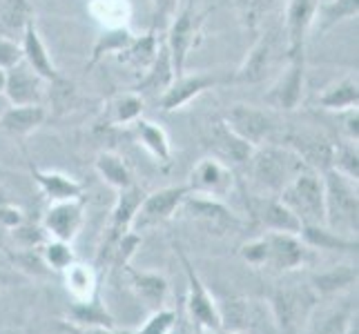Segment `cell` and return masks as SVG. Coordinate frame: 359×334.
I'll use <instances>...</instances> for the list:
<instances>
[{"label": "cell", "mask_w": 359, "mask_h": 334, "mask_svg": "<svg viewBox=\"0 0 359 334\" xmlns=\"http://www.w3.org/2000/svg\"><path fill=\"white\" fill-rule=\"evenodd\" d=\"M196 332L194 334H210V332H203V330H199V328H194ZM170 334H175V330H172ZM177 334H192V332H177Z\"/></svg>", "instance_id": "obj_53"}, {"label": "cell", "mask_w": 359, "mask_h": 334, "mask_svg": "<svg viewBox=\"0 0 359 334\" xmlns=\"http://www.w3.org/2000/svg\"><path fill=\"white\" fill-rule=\"evenodd\" d=\"M47 120V109L43 105H11L0 116V130L11 136H29Z\"/></svg>", "instance_id": "obj_27"}, {"label": "cell", "mask_w": 359, "mask_h": 334, "mask_svg": "<svg viewBox=\"0 0 359 334\" xmlns=\"http://www.w3.org/2000/svg\"><path fill=\"white\" fill-rule=\"evenodd\" d=\"M130 127H132L134 139L156 158V163H163V165L170 163L172 145H170V139H168V134H165L163 127L156 125V123H152V120H145L143 116L136 118Z\"/></svg>", "instance_id": "obj_28"}, {"label": "cell", "mask_w": 359, "mask_h": 334, "mask_svg": "<svg viewBox=\"0 0 359 334\" xmlns=\"http://www.w3.org/2000/svg\"><path fill=\"white\" fill-rule=\"evenodd\" d=\"M317 5H319V0H288V5H286V22H283V29H286V52H288V58L304 56L308 32L313 29Z\"/></svg>", "instance_id": "obj_14"}, {"label": "cell", "mask_w": 359, "mask_h": 334, "mask_svg": "<svg viewBox=\"0 0 359 334\" xmlns=\"http://www.w3.org/2000/svg\"><path fill=\"white\" fill-rule=\"evenodd\" d=\"M185 185H188L192 194L212 196V199L224 201L234 190V172L226 163H221L219 158L205 156L194 165Z\"/></svg>", "instance_id": "obj_11"}, {"label": "cell", "mask_w": 359, "mask_h": 334, "mask_svg": "<svg viewBox=\"0 0 359 334\" xmlns=\"http://www.w3.org/2000/svg\"><path fill=\"white\" fill-rule=\"evenodd\" d=\"M60 330L65 334H118L116 328H90V326L69 323V321H60Z\"/></svg>", "instance_id": "obj_49"}, {"label": "cell", "mask_w": 359, "mask_h": 334, "mask_svg": "<svg viewBox=\"0 0 359 334\" xmlns=\"http://www.w3.org/2000/svg\"><path fill=\"white\" fill-rule=\"evenodd\" d=\"M177 312L170 310V307H158L152 310V314L143 321V326L139 330H132L126 334H170L172 330H177Z\"/></svg>", "instance_id": "obj_43"}, {"label": "cell", "mask_w": 359, "mask_h": 334, "mask_svg": "<svg viewBox=\"0 0 359 334\" xmlns=\"http://www.w3.org/2000/svg\"><path fill=\"white\" fill-rule=\"evenodd\" d=\"M324 179V214L326 228L341 234L346 239L357 241V216H359V194L357 181L328 169Z\"/></svg>", "instance_id": "obj_2"}, {"label": "cell", "mask_w": 359, "mask_h": 334, "mask_svg": "<svg viewBox=\"0 0 359 334\" xmlns=\"http://www.w3.org/2000/svg\"><path fill=\"white\" fill-rule=\"evenodd\" d=\"M299 239L306 247H315V250H326V252H346V250H357L355 239H346L341 234L328 230L326 225H302Z\"/></svg>", "instance_id": "obj_36"}, {"label": "cell", "mask_w": 359, "mask_h": 334, "mask_svg": "<svg viewBox=\"0 0 359 334\" xmlns=\"http://www.w3.org/2000/svg\"><path fill=\"white\" fill-rule=\"evenodd\" d=\"M181 209L196 225H201L208 234H217V237H224V234L234 232L241 225L239 216L224 201L212 199V196H201L190 192L181 203Z\"/></svg>", "instance_id": "obj_8"}, {"label": "cell", "mask_w": 359, "mask_h": 334, "mask_svg": "<svg viewBox=\"0 0 359 334\" xmlns=\"http://www.w3.org/2000/svg\"><path fill=\"white\" fill-rule=\"evenodd\" d=\"M69 323L90 326V328H116L114 319L105 310V305L98 299V294L90 301H74L67 314Z\"/></svg>", "instance_id": "obj_37"}, {"label": "cell", "mask_w": 359, "mask_h": 334, "mask_svg": "<svg viewBox=\"0 0 359 334\" xmlns=\"http://www.w3.org/2000/svg\"><path fill=\"white\" fill-rule=\"evenodd\" d=\"M357 283V267L353 265H332L324 272H317L311 279L313 290L321 296H335L344 290H351Z\"/></svg>", "instance_id": "obj_33"}, {"label": "cell", "mask_w": 359, "mask_h": 334, "mask_svg": "<svg viewBox=\"0 0 359 334\" xmlns=\"http://www.w3.org/2000/svg\"><path fill=\"white\" fill-rule=\"evenodd\" d=\"M134 39V34L128 32V29H123V27H114V29H107L103 32L101 36H98V41L94 45V52H92V60H90V65L98 63L103 56H109V54H118L123 52Z\"/></svg>", "instance_id": "obj_40"}, {"label": "cell", "mask_w": 359, "mask_h": 334, "mask_svg": "<svg viewBox=\"0 0 359 334\" xmlns=\"http://www.w3.org/2000/svg\"><path fill=\"white\" fill-rule=\"evenodd\" d=\"M221 120H224L234 134L241 136L243 141H248L255 147L266 145V143H277V120L272 118L266 109L237 103L226 111V116Z\"/></svg>", "instance_id": "obj_6"}, {"label": "cell", "mask_w": 359, "mask_h": 334, "mask_svg": "<svg viewBox=\"0 0 359 334\" xmlns=\"http://www.w3.org/2000/svg\"><path fill=\"white\" fill-rule=\"evenodd\" d=\"M248 207H250V214L266 228V232L299 234L302 230L299 218L279 201V196H257Z\"/></svg>", "instance_id": "obj_20"}, {"label": "cell", "mask_w": 359, "mask_h": 334, "mask_svg": "<svg viewBox=\"0 0 359 334\" xmlns=\"http://www.w3.org/2000/svg\"><path fill=\"white\" fill-rule=\"evenodd\" d=\"M339 174L348 176L353 181L359 179V154H357V143L346 141V143H335L332 150V167Z\"/></svg>", "instance_id": "obj_42"}, {"label": "cell", "mask_w": 359, "mask_h": 334, "mask_svg": "<svg viewBox=\"0 0 359 334\" xmlns=\"http://www.w3.org/2000/svg\"><path fill=\"white\" fill-rule=\"evenodd\" d=\"M175 76L177 74H175V67H172L168 47H165V43H161L154 60L147 65V69L143 71V78L134 85L132 92H136L139 96H156L158 98L170 88V83L175 81Z\"/></svg>", "instance_id": "obj_23"}, {"label": "cell", "mask_w": 359, "mask_h": 334, "mask_svg": "<svg viewBox=\"0 0 359 334\" xmlns=\"http://www.w3.org/2000/svg\"><path fill=\"white\" fill-rule=\"evenodd\" d=\"M277 196L299 218L302 225H326L324 179L317 172L313 169L299 172Z\"/></svg>", "instance_id": "obj_4"}, {"label": "cell", "mask_w": 359, "mask_h": 334, "mask_svg": "<svg viewBox=\"0 0 359 334\" xmlns=\"http://www.w3.org/2000/svg\"><path fill=\"white\" fill-rule=\"evenodd\" d=\"M344 334H359V326H357V319L353 321V323L348 326V330H346Z\"/></svg>", "instance_id": "obj_52"}, {"label": "cell", "mask_w": 359, "mask_h": 334, "mask_svg": "<svg viewBox=\"0 0 359 334\" xmlns=\"http://www.w3.org/2000/svg\"><path fill=\"white\" fill-rule=\"evenodd\" d=\"M221 332H239V334H255L262 323V305L245 296H232L217 303Z\"/></svg>", "instance_id": "obj_18"}, {"label": "cell", "mask_w": 359, "mask_h": 334, "mask_svg": "<svg viewBox=\"0 0 359 334\" xmlns=\"http://www.w3.org/2000/svg\"><path fill=\"white\" fill-rule=\"evenodd\" d=\"M248 165H250L255 183L272 196H277L299 172L308 169L302 158L283 143H266L255 147Z\"/></svg>", "instance_id": "obj_1"}, {"label": "cell", "mask_w": 359, "mask_h": 334, "mask_svg": "<svg viewBox=\"0 0 359 334\" xmlns=\"http://www.w3.org/2000/svg\"><path fill=\"white\" fill-rule=\"evenodd\" d=\"M304 83H306V60L304 56L288 58V65L281 76L272 83L266 92L264 101L268 107L279 111H292L302 105L304 98Z\"/></svg>", "instance_id": "obj_12"}, {"label": "cell", "mask_w": 359, "mask_h": 334, "mask_svg": "<svg viewBox=\"0 0 359 334\" xmlns=\"http://www.w3.org/2000/svg\"><path fill=\"white\" fill-rule=\"evenodd\" d=\"M355 319L357 314L351 305L330 307V310H324V312H319V305H317L306 326V332L308 334H344Z\"/></svg>", "instance_id": "obj_35"}, {"label": "cell", "mask_w": 359, "mask_h": 334, "mask_svg": "<svg viewBox=\"0 0 359 334\" xmlns=\"http://www.w3.org/2000/svg\"><path fill=\"white\" fill-rule=\"evenodd\" d=\"M36 18L32 0H0V29L5 36L22 34Z\"/></svg>", "instance_id": "obj_38"}, {"label": "cell", "mask_w": 359, "mask_h": 334, "mask_svg": "<svg viewBox=\"0 0 359 334\" xmlns=\"http://www.w3.org/2000/svg\"><path fill=\"white\" fill-rule=\"evenodd\" d=\"M175 247H177V254L185 267V279H188V299H185V305H188L190 321L194 323V328L210 332V334H219L221 321H219L217 301L212 299V294L208 292L205 283L201 281L199 274H196V270L192 267L190 258L185 256V252L179 245H175Z\"/></svg>", "instance_id": "obj_5"}, {"label": "cell", "mask_w": 359, "mask_h": 334, "mask_svg": "<svg viewBox=\"0 0 359 334\" xmlns=\"http://www.w3.org/2000/svg\"><path fill=\"white\" fill-rule=\"evenodd\" d=\"M143 196L145 194L136 188V185L118 192V199H116V203L112 207V216H109V228H107L109 234H107L103 252L107 250V254H109V250L114 247V243L123 237V234L132 230V221L136 216V209H139Z\"/></svg>", "instance_id": "obj_22"}, {"label": "cell", "mask_w": 359, "mask_h": 334, "mask_svg": "<svg viewBox=\"0 0 359 334\" xmlns=\"http://www.w3.org/2000/svg\"><path fill=\"white\" fill-rule=\"evenodd\" d=\"M156 52H158V41L154 32H150L145 36H134L132 43L123 49V52H118V60L136 71H145L147 65L154 60Z\"/></svg>", "instance_id": "obj_39"}, {"label": "cell", "mask_w": 359, "mask_h": 334, "mask_svg": "<svg viewBox=\"0 0 359 334\" xmlns=\"http://www.w3.org/2000/svg\"><path fill=\"white\" fill-rule=\"evenodd\" d=\"M221 334H239V332H221Z\"/></svg>", "instance_id": "obj_55"}, {"label": "cell", "mask_w": 359, "mask_h": 334, "mask_svg": "<svg viewBox=\"0 0 359 334\" xmlns=\"http://www.w3.org/2000/svg\"><path fill=\"white\" fill-rule=\"evenodd\" d=\"M94 169L96 174L101 176L103 183H107L109 188H114L116 192L128 190L134 185L132 169L126 163V158L116 152H101L94 160Z\"/></svg>", "instance_id": "obj_31"}, {"label": "cell", "mask_w": 359, "mask_h": 334, "mask_svg": "<svg viewBox=\"0 0 359 334\" xmlns=\"http://www.w3.org/2000/svg\"><path fill=\"white\" fill-rule=\"evenodd\" d=\"M359 103V85L355 76H344L317 96V105L330 111H346L355 109Z\"/></svg>", "instance_id": "obj_32"}, {"label": "cell", "mask_w": 359, "mask_h": 334, "mask_svg": "<svg viewBox=\"0 0 359 334\" xmlns=\"http://www.w3.org/2000/svg\"><path fill=\"white\" fill-rule=\"evenodd\" d=\"M264 241H266V265L279 272L297 270L304 265L308 247L299 239V234L266 232Z\"/></svg>", "instance_id": "obj_15"}, {"label": "cell", "mask_w": 359, "mask_h": 334, "mask_svg": "<svg viewBox=\"0 0 359 334\" xmlns=\"http://www.w3.org/2000/svg\"><path fill=\"white\" fill-rule=\"evenodd\" d=\"M41 258L45 267L54 270V272H63L65 267H69L76 258H74L72 252V243L65 241H56V239H49L47 243L41 245Z\"/></svg>", "instance_id": "obj_41"}, {"label": "cell", "mask_w": 359, "mask_h": 334, "mask_svg": "<svg viewBox=\"0 0 359 334\" xmlns=\"http://www.w3.org/2000/svg\"><path fill=\"white\" fill-rule=\"evenodd\" d=\"M3 85H5V71L0 69V94H3Z\"/></svg>", "instance_id": "obj_54"}, {"label": "cell", "mask_w": 359, "mask_h": 334, "mask_svg": "<svg viewBox=\"0 0 359 334\" xmlns=\"http://www.w3.org/2000/svg\"><path fill=\"white\" fill-rule=\"evenodd\" d=\"M239 254H241V258L245 263H250L255 267L266 265V241H264V237H259L255 241H248L245 245H241Z\"/></svg>", "instance_id": "obj_45"}, {"label": "cell", "mask_w": 359, "mask_h": 334, "mask_svg": "<svg viewBox=\"0 0 359 334\" xmlns=\"http://www.w3.org/2000/svg\"><path fill=\"white\" fill-rule=\"evenodd\" d=\"M18 63H22L20 41L9 39V36H0V69L7 71Z\"/></svg>", "instance_id": "obj_44"}, {"label": "cell", "mask_w": 359, "mask_h": 334, "mask_svg": "<svg viewBox=\"0 0 359 334\" xmlns=\"http://www.w3.org/2000/svg\"><path fill=\"white\" fill-rule=\"evenodd\" d=\"M126 274L130 279V288L134 290V294L139 296L141 301H145L152 310H158L165 303L168 296V279L158 272H150V270H134L132 265H126Z\"/></svg>", "instance_id": "obj_25"}, {"label": "cell", "mask_w": 359, "mask_h": 334, "mask_svg": "<svg viewBox=\"0 0 359 334\" xmlns=\"http://www.w3.org/2000/svg\"><path fill=\"white\" fill-rule=\"evenodd\" d=\"M188 194H190L188 185H170V188L145 194L139 209H136V216L132 221V230L141 234L150 228L163 225L165 221H170L179 212L181 203L185 201Z\"/></svg>", "instance_id": "obj_7"}, {"label": "cell", "mask_w": 359, "mask_h": 334, "mask_svg": "<svg viewBox=\"0 0 359 334\" xmlns=\"http://www.w3.org/2000/svg\"><path fill=\"white\" fill-rule=\"evenodd\" d=\"M203 22V16L194 14L192 7L185 9H177V14L172 16V20L168 22V39H165V47L172 60V67H175V74H183L185 63H188V54L190 49L196 45V39H199V27Z\"/></svg>", "instance_id": "obj_9"}, {"label": "cell", "mask_w": 359, "mask_h": 334, "mask_svg": "<svg viewBox=\"0 0 359 334\" xmlns=\"http://www.w3.org/2000/svg\"><path fill=\"white\" fill-rule=\"evenodd\" d=\"M150 3H152V16L158 27H165L172 20V16L177 14L179 7V0H150Z\"/></svg>", "instance_id": "obj_46"}, {"label": "cell", "mask_w": 359, "mask_h": 334, "mask_svg": "<svg viewBox=\"0 0 359 334\" xmlns=\"http://www.w3.org/2000/svg\"><path fill=\"white\" fill-rule=\"evenodd\" d=\"M20 223H25V212L14 205V203H7V201H0V225L5 230H14L18 228Z\"/></svg>", "instance_id": "obj_47"}, {"label": "cell", "mask_w": 359, "mask_h": 334, "mask_svg": "<svg viewBox=\"0 0 359 334\" xmlns=\"http://www.w3.org/2000/svg\"><path fill=\"white\" fill-rule=\"evenodd\" d=\"M317 305L319 294L313 286H281L272 292L268 310L279 334H302Z\"/></svg>", "instance_id": "obj_3"}, {"label": "cell", "mask_w": 359, "mask_h": 334, "mask_svg": "<svg viewBox=\"0 0 359 334\" xmlns=\"http://www.w3.org/2000/svg\"><path fill=\"white\" fill-rule=\"evenodd\" d=\"M286 147L302 158V163L317 172V174H324L332 167V150H335V143H332L328 136L315 130H297L288 132L281 141Z\"/></svg>", "instance_id": "obj_10"}, {"label": "cell", "mask_w": 359, "mask_h": 334, "mask_svg": "<svg viewBox=\"0 0 359 334\" xmlns=\"http://www.w3.org/2000/svg\"><path fill=\"white\" fill-rule=\"evenodd\" d=\"M18 281H20L18 274H11V272H7V270L0 267V290H3V288H9V286H16Z\"/></svg>", "instance_id": "obj_51"}, {"label": "cell", "mask_w": 359, "mask_h": 334, "mask_svg": "<svg viewBox=\"0 0 359 334\" xmlns=\"http://www.w3.org/2000/svg\"><path fill=\"white\" fill-rule=\"evenodd\" d=\"M341 114H344L346 141L357 143V139H359V114H357V107L355 109H346V111H341Z\"/></svg>", "instance_id": "obj_48"}, {"label": "cell", "mask_w": 359, "mask_h": 334, "mask_svg": "<svg viewBox=\"0 0 359 334\" xmlns=\"http://www.w3.org/2000/svg\"><path fill=\"white\" fill-rule=\"evenodd\" d=\"M208 143L210 150H212V156L219 158L221 163H226L228 167H241L248 165L255 145H250L248 141H243L241 136L234 134L224 120H217L212 127H210L208 134Z\"/></svg>", "instance_id": "obj_17"}, {"label": "cell", "mask_w": 359, "mask_h": 334, "mask_svg": "<svg viewBox=\"0 0 359 334\" xmlns=\"http://www.w3.org/2000/svg\"><path fill=\"white\" fill-rule=\"evenodd\" d=\"M45 81L27 63H18L5 71L3 94L11 105H41Z\"/></svg>", "instance_id": "obj_16"}, {"label": "cell", "mask_w": 359, "mask_h": 334, "mask_svg": "<svg viewBox=\"0 0 359 334\" xmlns=\"http://www.w3.org/2000/svg\"><path fill=\"white\" fill-rule=\"evenodd\" d=\"M32 176H34L36 185L41 188V192L52 203L83 199V190H85L83 183H79L76 179H72L67 174H63V172L32 167Z\"/></svg>", "instance_id": "obj_24"}, {"label": "cell", "mask_w": 359, "mask_h": 334, "mask_svg": "<svg viewBox=\"0 0 359 334\" xmlns=\"http://www.w3.org/2000/svg\"><path fill=\"white\" fill-rule=\"evenodd\" d=\"M270 60H272V39L270 36H262V39L252 45L250 52H248L237 74H234V83H241V85L262 83L270 69Z\"/></svg>", "instance_id": "obj_26"}, {"label": "cell", "mask_w": 359, "mask_h": 334, "mask_svg": "<svg viewBox=\"0 0 359 334\" xmlns=\"http://www.w3.org/2000/svg\"><path fill=\"white\" fill-rule=\"evenodd\" d=\"M20 47H22V60L27 63L45 83H56L60 76L58 67L54 65L52 56L47 52V45L43 41V36L36 27V22L27 25L25 32L20 34Z\"/></svg>", "instance_id": "obj_21"}, {"label": "cell", "mask_w": 359, "mask_h": 334, "mask_svg": "<svg viewBox=\"0 0 359 334\" xmlns=\"http://www.w3.org/2000/svg\"><path fill=\"white\" fill-rule=\"evenodd\" d=\"M217 85V78L210 74H179L175 81L170 83V88L158 96V105L163 111H175L188 105L194 98H199L208 90H212Z\"/></svg>", "instance_id": "obj_19"}, {"label": "cell", "mask_w": 359, "mask_h": 334, "mask_svg": "<svg viewBox=\"0 0 359 334\" xmlns=\"http://www.w3.org/2000/svg\"><path fill=\"white\" fill-rule=\"evenodd\" d=\"M275 0H239V5L243 7V14L245 18H250L252 22L259 20V14H262L264 9H268Z\"/></svg>", "instance_id": "obj_50"}, {"label": "cell", "mask_w": 359, "mask_h": 334, "mask_svg": "<svg viewBox=\"0 0 359 334\" xmlns=\"http://www.w3.org/2000/svg\"><path fill=\"white\" fill-rule=\"evenodd\" d=\"M60 274H63L65 290L72 294L74 301H90L98 294V277L92 265L74 261L69 267L60 272Z\"/></svg>", "instance_id": "obj_34"}, {"label": "cell", "mask_w": 359, "mask_h": 334, "mask_svg": "<svg viewBox=\"0 0 359 334\" xmlns=\"http://www.w3.org/2000/svg\"><path fill=\"white\" fill-rule=\"evenodd\" d=\"M359 14V0H319L313 29L321 36L335 29L337 25L348 22Z\"/></svg>", "instance_id": "obj_29"}, {"label": "cell", "mask_w": 359, "mask_h": 334, "mask_svg": "<svg viewBox=\"0 0 359 334\" xmlns=\"http://www.w3.org/2000/svg\"><path fill=\"white\" fill-rule=\"evenodd\" d=\"M145 109V101L143 96H139L136 92H121L116 96H112L105 105L103 118L107 125H132L136 118L143 116Z\"/></svg>", "instance_id": "obj_30"}, {"label": "cell", "mask_w": 359, "mask_h": 334, "mask_svg": "<svg viewBox=\"0 0 359 334\" xmlns=\"http://www.w3.org/2000/svg\"><path fill=\"white\" fill-rule=\"evenodd\" d=\"M85 218V199L58 201L52 203L43 216V230L49 239L72 243L83 225Z\"/></svg>", "instance_id": "obj_13"}]
</instances>
